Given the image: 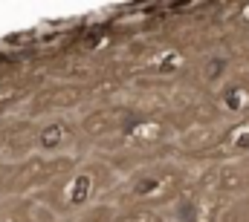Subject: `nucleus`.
I'll return each mask as SVG.
<instances>
[{
    "mask_svg": "<svg viewBox=\"0 0 249 222\" xmlns=\"http://www.w3.org/2000/svg\"><path fill=\"white\" fill-rule=\"evenodd\" d=\"M235 136H238V139H235V147H241V144H244V147L249 150V130H238Z\"/></svg>",
    "mask_w": 249,
    "mask_h": 222,
    "instance_id": "5",
    "label": "nucleus"
},
{
    "mask_svg": "<svg viewBox=\"0 0 249 222\" xmlns=\"http://www.w3.org/2000/svg\"><path fill=\"white\" fill-rule=\"evenodd\" d=\"M64 142H67V127H64L61 121L47 124V127L41 130V136H38V144H41L44 150H58Z\"/></svg>",
    "mask_w": 249,
    "mask_h": 222,
    "instance_id": "3",
    "label": "nucleus"
},
{
    "mask_svg": "<svg viewBox=\"0 0 249 222\" xmlns=\"http://www.w3.org/2000/svg\"><path fill=\"white\" fill-rule=\"evenodd\" d=\"M241 20L249 26V3H244V6H241Z\"/></svg>",
    "mask_w": 249,
    "mask_h": 222,
    "instance_id": "6",
    "label": "nucleus"
},
{
    "mask_svg": "<svg viewBox=\"0 0 249 222\" xmlns=\"http://www.w3.org/2000/svg\"><path fill=\"white\" fill-rule=\"evenodd\" d=\"M90 196H93V176H90V173H75V176L67 182V188H64V202H67V208H81V205L90 202Z\"/></svg>",
    "mask_w": 249,
    "mask_h": 222,
    "instance_id": "1",
    "label": "nucleus"
},
{
    "mask_svg": "<svg viewBox=\"0 0 249 222\" xmlns=\"http://www.w3.org/2000/svg\"><path fill=\"white\" fill-rule=\"evenodd\" d=\"M0 222H15V220H0Z\"/></svg>",
    "mask_w": 249,
    "mask_h": 222,
    "instance_id": "7",
    "label": "nucleus"
},
{
    "mask_svg": "<svg viewBox=\"0 0 249 222\" xmlns=\"http://www.w3.org/2000/svg\"><path fill=\"white\" fill-rule=\"evenodd\" d=\"M162 190H165V182L160 176H142L133 182V196H139V199H157Z\"/></svg>",
    "mask_w": 249,
    "mask_h": 222,
    "instance_id": "4",
    "label": "nucleus"
},
{
    "mask_svg": "<svg viewBox=\"0 0 249 222\" xmlns=\"http://www.w3.org/2000/svg\"><path fill=\"white\" fill-rule=\"evenodd\" d=\"M220 104H223V110H229V112L247 110L249 107V90L247 87H241V84L226 87V90L220 93Z\"/></svg>",
    "mask_w": 249,
    "mask_h": 222,
    "instance_id": "2",
    "label": "nucleus"
}]
</instances>
